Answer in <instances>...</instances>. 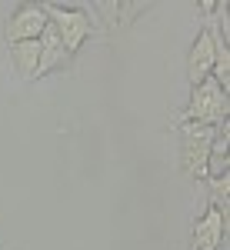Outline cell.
<instances>
[{
  "mask_svg": "<svg viewBox=\"0 0 230 250\" xmlns=\"http://www.w3.org/2000/svg\"><path fill=\"white\" fill-rule=\"evenodd\" d=\"M204 184H207V193H210L207 207H213L220 213H230V173L227 177H207Z\"/></svg>",
  "mask_w": 230,
  "mask_h": 250,
  "instance_id": "11",
  "label": "cell"
},
{
  "mask_svg": "<svg viewBox=\"0 0 230 250\" xmlns=\"http://www.w3.org/2000/svg\"><path fill=\"white\" fill-rule=\"evenodd\" d=\"M230 130L220 127L217 137H213V147H210V157H207V177H227L230 173Z\"/></svg>",
  "mask_w": 230,
  "mask_h": 250,
  "instance_id": "10",
  "label": "cell"
},
{
  "mask_svg": "<svg viewBox=\"0 0 230 250\" xmlns=\"http://www.w3.org/2000/svg\"><path fill=\"white\" fill-rule=\"evenodd\" d=\"M213 60H217V40H213V23H207V27L193 37L190 50H187V80H190V87L210 80Z\"/></svg>",
  "mask_w": 230,
  "mask_h": 250,
  "instance_id": "5",
  "label": "cell"
},
{
  "mask_svg": "<svg viewBox=\"0 0 230 250\" xmlns=\"http://www.w3.org/2000/svg\"><path fill=\"white\" fill-rule=\"evenodd\" d=\"M220 250H227V247H220Z\"/></svg>",
  "mask_w": 230,
  "mask_h": 250,
  "instance_id": "12",
  "label": "cell"
},
{
  "mask_svg": "<svg viewBox=\"0 0 230 250\" xmlns=\"http://www.w3.org/2000/svg\"><path fill=\"white\" fill-rule=\"evenodd\" d=\"M147 7L150 3H137V0H97L90 14H100L97 20H104L110 30H117V27H130Z\"/></svg>",
  "mask_w": 230,
  "mask_h": 250,
  "instance_id": "7",
  "label": "cell"
},
{
  "mask_svg": "<svg viewBox=\"0 0 230 250\" xmlns=\"http://www.w3.org/2000/svg\"><path fill=\"white\" fill-rule=\"evenodd\" d=\"M220 127H204V124H177L180 134V170L190 180H207V157H210L213 137Z\"/></svg>",
  "mask_w": 230,
  "mask_h": 250,
  "instance_id": "3",
  "label": "cell"
},
{
  "mask_svg": "<svg viewBox=\"0 0 230 250\" xmlns=\"http://www.w3.org/2000/svg\"><path fill=\"white\" fill-rule=\"evenodd\" d=\"M70 54H67V47H63V40L57 37V30L47 23V30L40 34V63H37V77H47V74H54L60 67H67L70 63Z\"/></svg>",
  "mask_w": 230,
  "mask_h": 250,
  "instance_id": "8",
  "label": "cell"
},
{
  "mask_svg": "<svg viewBox=\"0 0 230 250\" xmlns=\"http://www.w3.org/2000/svg\"><path fill=\"white\" fill-rule=\"evenodd\" d=\"M47 10L43 3H20L17 10L3 23V40L7 43H20V40H40V34L47 30Z\"/></svg>",
  "mask_w": 230,
  "mask_h": 250,
  "instance_id": "4",
  "label": "cell"
},
{
  "mask_svg": "<svg viewBox=\"0 0 230 250\" xmlns=\"http://www.w3.org/2000/svg\"><path fill=\"white\" fill-rule=\"evenodd\" d=\"M7 54H10L14 74H17L20 80H34V77H37L40 40H20V43H7Z\"/></svg>",
  "mask_w": 230,
  "mask_h": 250,
  "instance_id": "9",
  "label": "cell"
},
{
  "mask_svg": "<svg viewBox=\"0 0 230 250\" xmlns=\"http://www.w3.org/2000/svg\"><path fill=\"white\" fill-rule=\"evenodd\" d=\"M43 10H47V20H50V27L57 30V37L63 40V47H67V54L74 57L77 50L87 43V40L97 34V17L90 10H84V7H67V3H43Z\"/></svg>",
  "mask_w": 230,
  "mask_h": 250,
  "instance_id": "2",
  "label": "cell"
},
{
  "mask_svg": "<svg viewBox=\"0 0 230 250\" xmlns=\"http://www.w3.org/2000/svg\"><path fill=\"white\" fill-rule=\"evenodd\" d=\"M220 247H227V213L207 207L193 220L190 250H220Z\"/></svg>",
  "mask_w": 230,
  "mask_h": 250,
  "instance_id": "6",
  "label": "cell"
},
{
  "mask_svg": "<svg viewBox=\"0 0 230 250\" xmlns=\"http://www.w3.org/2000/svg\"><path fill=\"white\" fill-rule=\"evenodd\" d=\"M230 117V97L227 90H220L213 80H204L190 87L187 107L177 117V124H204V127H227Z\"/></svg>",
  "mask_w": 230,
  "mask_h": 250,
  "instance_id": "1",
  "label": "cell"
}]
</instances>
